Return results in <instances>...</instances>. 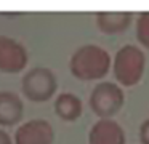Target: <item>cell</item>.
<instances>
[{
    "label": "cell",
    "mask_w": 149,
    "mask_h": 144,
    "mask_svg": "<svg viewBox=\"0 0 149 144\" xmlns=\"http://www.w3.org/2000/svg\"><path fill=\"white\" fill-rule=\"evenodd\" d=\"M112 67V59L107 50L100 45H82L72 53L69 59V70L79 80L91 82L107 75Z\"/></svg>",
    "instance_id": "1"
},
{
    "label": "cell",
    "mask_w": 149,
    "mask_h": 144,
    "mask_svg": "<svg viewBox=\"0 0 149 144\" xmlns=\"http://www.w3.org/2000/svg\"><path fill=\"white\" fill-rule=\"evenodd\" d=\"M146 69V54L135 45H123L112 59V74L122 86H135L141 82Z\"/></svg>",
    "instance_id": "2"
},
{
    "label": "cell",
    "mask_w": 149,
    "mask_h": 144,
    "mask_svg": "<svg viewBox=\"0 0 149 144\" xmlns=\"http://www.w3.org/2000/svg\"><path fill=\"white\" fill-rule=\"evenodd\" d=\"M58 79L48 67H32L21 79V91L32 102H47L56 95Z\"/></svg>",
    "instance_id": "3"
},
{
    "label": "cell",
    "mask_w": 149,
    "mask_h": 144,
    "mask_svg": "<svg viewBox=\"0 0 149 144\" xmlns=\"http://www.w3.org/2000/svg\"><path fill=\"white\" fill-rule=\"evenodd\" d=\"M125 102L122 86L114 82H100L90 93L88 104L95 115L100 118H112Z\"/></svg>",
    "instance_id": "4"
},
{
    "label": "cell",
    "mask_w": 149,
    "mask_h": 144,
    "mask_svg": "<svg viewBox=\"0 0 149 144\" xmlns=\"http://www.w3.org/2000/svg\"><path fill=\"white\" fill-rule=\"evenodd\" d=\"M29 54L23 43L7 35H0V72L19 74L26 69Z\"/></svg>",
    "instance_id": "5"
},
{
    "label": "cell",
    "mask_w": 149,
    "mask_h": 144,
    "mask_svg": "<svg viewBox=\"0 0 149 144\" xmlns=\"http://www.w3.org/2000/svg\"><path fill=\"white\" fill-rule=\"evenodd\" d=\"M55 130L48 120L32 118L21 123L15 131V144H53Z\"/></svg>",
    "instance_id": "6"
},
{
    "label": "cell",
    "mask_w": 149,
    "mask_h": 144,
    "mask_svg": "<svg viewBox=\"0 0 149 144\" xmlns=\"http://www.w3.org/2000/svg\"><path fill=\"white\" fill-rule=\"evenodd\" d=\"M88 144H125V131L112 118H100L88 131Z\"/></svg>",
    "instance_id": "7"
},
{
    "label": "cell",
    "mask_w": 149,
    "mask_h": 144,
    "mask_svg": "<svg viewBox=\"0 0 149 144\" xmlns=\"http://www.w3.org/2000/svg\"><path fill=\"white\" fill-rule=\"evenodd\" d=\"M23 99L13 91H0V127H15L23 120Z\"/></svg>",
    "instance_id": "8"
},
{
    "label": "cell",
    "mask_w": 149,
    "mask_h": 144,
    "mask_svg": "<svg viewBox=\"0 0 149 144\" xmlns=\"http://www.w3.org/2000/svg\"><path fill=\"white\" fill-rule=\"evenodd\" d=\"M95 18L98 29L103 34L116 35L130 27L133 16L130 11H98Z\"/></svg>",
    "instance_id": "9"
},
{
    "label": "cell",
    "mask_w": 149,
    "mask_h": 144,
    "mask_svg": "<svg viewBox=\"0 0 149 144\" xmlns=\"http://www.w3.org/2000/svg\"><path fill=\"white\" fill-rule=\"evenodd\" d=\"M53 109H55L56 115L64 122H75L84 114L82 99L77 95L69 93V91L59 93L56 96L55 102H53Z\"/></svg>",
    "instance_id": "10"
},
{
    "label": "cell",
    "mask_w": 149,
    "mask_h": 144,
    "mask_svg": "<svg viewBox=\"0 0 149 144\" xmlns=\"http://www.w3.org/2000/svg\"><path fill=\"white\" fill-rule=\"evenodd\" d=\"M135 32H136V40L139 42V45L146 50H149V11H143L138 15L135 24Z\"/></svg>",
    "instance_id": "11"
},
{
    "label": "cell",
    "mask_w": 149,
    "mask_h": 144,
    "mask_svg": "<svg viewBox=\"0 0 149 144\" xmlns=\"http://www.w3.org/2000/svg\"><path fill=\"white\" fill-rule=\"evenodd\" d=\"M139 141L141 144H149V118H146L139 127Z\"/></svg>",
    "instance_id": "12"
},
{
    "label": "cell",
    "mask_w": 149,
    "mask_h": 144,
    "mask_svg": "<svg viewBox=\"0 0 149 144\" xmlns=\"http://www.w3.org/2000/svg\"><path fill=\"white\" fill-rule=\"evenodd\" d=\"M0 144H15V141H11L10 134L2 128H0Z\"/></svg>",
    "instance_id": "13"
}]
</instances>
